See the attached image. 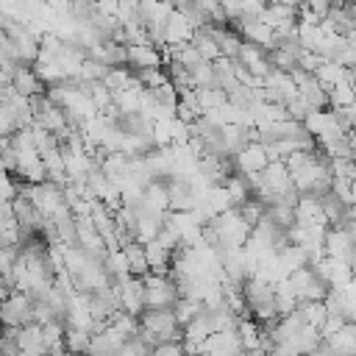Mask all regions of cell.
<instances>
[{"mask_svg": "<svg viewBox=\"0 0 356 356\" xmlns=\"http://www.w3.org/2000/svg\"><path fill=\"white\" fill-rule=\"evenodd\" d=\"M125 61L134 64L136 70H150V67H159V53L150 42H142V44H125Z\"/></svg>", "mask_w": 356, "mask_h": 356, "instance_id": "obj_1", "label": "cell"}, {"mask_svg": "<svg viewBox=\"0 0 356 356\" xmlns=\"http://www.w3.org/2000/svg\"><path fill=\"white\" fill-rule=\"evenodd\" d=\"M0 317H3V323L19 325L22 320L31 317V303H28L22 295H14V298H8V300L0 306Z\"/></svg>", "mask_w": 356, "mask_h": 356, "instance_id": "obj_2", "label": "cell"}, {"mask_svg": "<svg viewBox=\"0 0 356 356\" xmlns=\"http://www.w3.org/2000/svg\"><path fill=\"white\" fill-rule=\"evenodd\" d=\"M11 89L19 92V95H39L42 83H39V75L28 67H17L11 72Z\"/></svg>", "mask_w": 356, "mask_h": 356, "instance_id": "obj_3", "label": "cell"}, {"mask_svg": "<svg viewBox=\"0 0 356 356\" xmlns=\"http://www.w3.org/2000/svg\"><path fill=\"white\" fill-rule=\"evenodd\" d=\"M242 167H245L248 172L264 170V167H267V153H264L261 147H248V150L242 153Z\"/></svg>", "mask_w": 356, "mask_h": 356, "instance_id": "obj_4", "label": "cell"}, {"mask_svg": "<svg viewBox=\"0 0 356 356\" xmlns=\"http://www.w3.org/2000/svg\"><path fill=\"white\" fill-rule=\"evenodd\" d=\"M89 234H92V248H97V245L103 242V236L97 234L95 222H89ZM75 236H78V239H83V236H86V220H81V222L75 225Z\"/></svg>", "mask_w": 356, "mask_h": 356, "instance_id": "obj_5", "label": "cell"}]
</instances>
